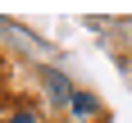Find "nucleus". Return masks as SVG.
Instances as JSON below:
<instances>
[{"label":"nucleus","mask_w":132,"mask_h":123,"mask_svg":"<svg viewBox=\"0 0 132 123\" xmlns=\"http://www.w3.org/2000/svg\"><path fill=\"white\" fill-rule=\"evenodd\" d=\"M68 109H73V119H82V123H91L96 114H100V105H96V96H91V91H78L73 100H68Z\"/></svg>","instance_id":"f03ea898"},{"label":"nucleus","mask_w":132,"mask_h":123,"mask_svg":"<svg viewBox=\"0 0 132 123\" xmlns=\"http://www.w3.org/2000/svg\"><path fill=\"white\" fill-rule=\"evenodd\" d=\"M14 123H37V109H27V105H23L18 114H14Z\"/></svg>","instance_id":"7ed1b4c3"},{"label":"nucleus","mask_w":132,"mask_h":123,"mask_svg":"<svg viewBox=\"0 0 132 123\" xmlns=\"http://www.w3.org/2000/svg\"><path fill=\"white\" fill-rule=\"evenodd\" d=\"M41 78H46V87H50V100H55V105H68V100L78 96L73 87H68V78H64V73H55V68H46Z\"/></svg>","instance_id":"f257e3e1"}]
</instances>
